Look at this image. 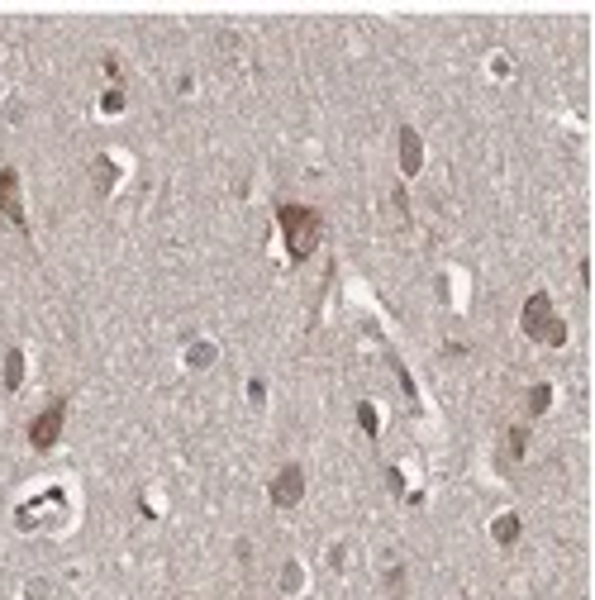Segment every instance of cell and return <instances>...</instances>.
Returning <instances> with one entry per match:
<instances>
[{"instance_id": "obj_11", "label": "cell", "mask_w": 595, "mask_h": 600, "mask_svg": "<svg viewBox=\"0 0 595 600\" xmlns=\"http://www.w3.org/2000/svg\"><path fill=\"white\" fill-rule=\"evenodd\" d=\"M510 453H515V458L524 453V429H510Z\"/></svg>"}, {"instance_id": "obj_5", "label": "cell", "mask_w": 595, "mask_h": 600, "mask_svg": "<svg viewBox=\"0 0 595 600\" xmlns=\"http://www.w3.org/2000/svg\"><path fill=\"white\" fill-rule=\"evenodd\" d=\"M0 215H5V220H15L19 229H24V205H19V172H15V167H5V172H0Z\"/></svg>"}, {"instance_id": "obj_9", "label": "cell", "mask_w": 595, "mask_h": 600, "mask_svg": "<svg viewBox=\"0 0 595 600\" xmlns=\"http://www.w3.org/2000/svg\"><path fill=\"white\" fill-rule=\"evenodd\" d=\"M548 400H552V386H533V391H529V410L543 414V410H548Z\"/></svg>"}, {"instance_id": "obj_4", "label": "cell", "mask_w": 595, "mask_h": 600, "mask_svg": "<svg viewBox=\"0 0 595 600\" xmlns=\"http://www.w3.org/2000/svg\"><path fill=\"white\" fill-rule=\"evenodd\" d=\"M300 495H305V472H300V467H282L277 481H272V500H277L282 510H291Z\"/></svg>"}, {"instance_id": "obj_8", "label": "cell", "mask_w": 595, "mask_h": 600, "mask_svg": "<svg viewBox=\"0 0 595 600\" xmlns=\"http://www.w3.org/2000/svg\"><path fill=\"white\" fill-rule=\"evenodd\" d=\"M515 534H519V520L515 515H500V520H495V538H500V543H515Z\"/></svg>"}, {"instance_id": "obj_10", "label": "cell", "mask_w": 595, "mask_h": 600, "mask_svg": "<svg viewBox=\"0 0 595 600\" xmlns=\"http://www.w3.org/2000/svg\"><path fill=\"white\" fill-rule=\"evenodd\" d=\"M358 419H362L367 434H376V410H372V405H358Z\"/></svg>"}, {"instance_id": "obj_6", "label": "cell", "mask_w": 595, "mask_h": 600, "mask_svg": "<svg viewBox=\"0 0 595 600\" xmlns=\"http://www.w3.org/2000/svg\"><path fill=\"white\" fill-rule=\"evenodd\" d=\"M400 167L419 172V139H414V129H400Z\"/></svg>"}, {"instance_id": "obj_7", "label": "cell", "mask_w": 595, "mask_h": 600, "mask_svg": "<svg viewBox=\"0 0 595 600\" xmlns=\"http://www.w3.org/2000/svg\"><path fill=\"white\" fill-rule=\"evenodd\" d=\"M19 381H24V353H5V386H10V391H15Z\"/></svg>"}, {"instance_id": "obj_1", "label": "cell", "mask_w": 595, "mask_h": 600, "mask_svg": "<svg viewBox=\"0 0 595 600\" xmlns=\"http://www.w3.org/2000/svg\"><path fill=\"white\" fill-rule=\"evenodd\" d=\"M277 220H282V234H286V253L296 257V262H305V257L314 253V243H319V229H324L319 210H310V205H282V210H277Z\"/></svg>"}, {"instance_id": "obj_2", "label": "cell", "mask_w": 595, "mask_h": 600, "mask_svg": "<svg viewBox=\"0 0 595 600\" xmlns=\"http://www.w3.org/2000/svg\"><path fill=\"white\" fill-rule=\"evenodd\" d=\"M524 333L529 338H538V343H562L567 329H562V319L552 315V300L538 291V296H529V305H524Z\"/></svg>"}, {"instance_id": "obj_3", "label": "cell", "mask_w": 595, "mask_h": 600, "mask_svg": "<svg viewBox=\"0 0 595 600\" xmlns=\"http://www.w3.org/2000/svg\"><path fill=\"white\" fill-rule=\"evenodd\" d=\"M63 419H67V400H53V405L29 424V443L33 448H53L58 434H63Z\"/></svg>"}]
</instances>
